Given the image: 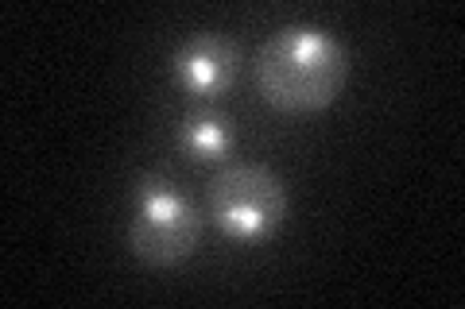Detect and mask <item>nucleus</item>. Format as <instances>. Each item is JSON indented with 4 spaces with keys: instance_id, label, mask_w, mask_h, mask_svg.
Returning <instances> with one entry per match:
<instances>
[{
    "instance_id": "nucleus-2",
    "label": "nucleus",
    "mask_w": 465,
    "mask_h": 309,
    "mask_svg": "<svg viewBox=\"0 0 465 309\" xmlns=\"http://www.w3.org/2000/svg\"><path fill=\"white\" fill-rule=\"evenodd\" d=\"M287 186L264 163L225 159L206 182V213L229 240H268L287 220Z\"/></svg>"
},
{
    "instance_id": "nucleus-1",
    "label": "nucleus",
    "mask_w": 465,
    "mask_h": 309,
    "mask_svg": "<svg viewBox=\"0 0 465 309\" xmlns=\"http://www.w3.org/2000/svg\"><path fill=\"white\" fill-rule=\"evenodd\" d=\"M349 78V51L314 24H287L256 47V93L280 112H318L338 101Z\"/></svg>"
},
{
    "instance_id": "nucleus-5",
    "label": "nucleus",
    "mask_w": 465,
    "mask_h": 309,
    "mask_svg": "<svg viewBox=\"0 0 465 309\" xmlns=\"http://www.w3.org/2000/svg\"><path fill=\"white\" fill-rule=\"evenodd\" d=\"M174 140H179V151L191 163H225L229 147L237 143V131H232V121L222 109L198 105L179 121Z\"/></svg>"
},
{
    "instance_id": "nucleus-3",
    "label": "nucleus",
    "mask_w": 465,
    "mask_h": 309,
    "mask_svg": "<svg viewBox=\"0 0 465 309\" xmlns=\"http://www.w3.org/2000/svg\"><path fill=\"white\" fill-rule=\"evenodd\" d=\"M202 240L198 205L159 174H143L136 182V209L128 225V247L148 267H179L194 256Z\"/></svg>"
},
{
    "instance_id": "nucleus-4",
    "label": "nucleus",
    "mask_w": 465,
    "mask_h": 309,
    "mask_svg": "<svg viewBox=\"0 0 465 309\" xmlns=\"http://www.w3.org/2000/svg\"><path fill=\"white\" fill-rule=\"evenodd\" d=\"M237 70H241V47L217 32H198L171 54L174 82L202 101L222 97L237 82Z\"/></svg>"
}]
</instances>
